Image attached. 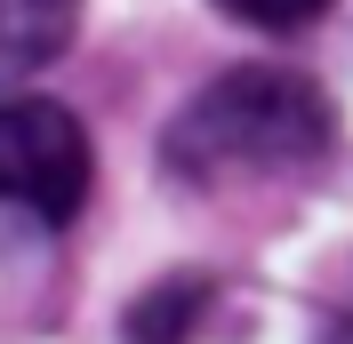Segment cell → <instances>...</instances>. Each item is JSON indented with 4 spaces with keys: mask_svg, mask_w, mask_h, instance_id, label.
Here are the masks:
<instances>
[{
    "mask_svg": "<svg viewBox=\"0 0 353 344\" xmlns=\"http://www.w3.org/2000/svg\"><path fill=\"white\" fill-rule=\"evenodd\" d=\"M337 144L330 96L289 65H241L185 96V112L161 136V160L185 184H217V176H281L313 169Z\"/></svg>",
    "mask_w": 353,
    "mask_h": 344,
    "instance_id": "1",
    "label": "cell"
},
{
    "mask_svg": "<svg viewBox=\"0 0 353 344\" xmlns=\"http://www.w3.org/2000/svg\"><path fill=\"white\" fill-rule=\"evenodd\" d=\"M88 129L48 96L0 105V208L32 216V224H72L88 200Z\"/></svg>",
    "mask_w": 353,
    "mask_h": 344,
    "instance_id": "2",
    "label": "cell"
},
{
    "mask_svg": "<svg viewBox=\"0 0 353 344\" xmlns=\"http://www.w3.org/2000/svg\"><path fill=\"white\" fill-rule=\"evenodd\" d=\"M72 24H81V0H0V88L57 65Z\"/></svg>",
    "mask_w": 353,
    "mask_h": 344,
    "instance_id": "3",
    "label": "cell"
},
{
    "mask_svg": "<svg viewBox=\"0 0 353 344\" xmlns=\"http://www.w3.org/2000/svg\"><path fill=\"white\" fill-rule=\"evenodd\" d=\"M209 304H217V280H201V272L153 280V288L129 304V344H193V328H201Z\"/></svg>",
    "mask_w": 353,
    "mask_h": 344,
    "instance_id": "4",
    "label": "cell"
},
{
    "mask_svg": "<svg viewBox=\"0 0 353 344\" xmlns=\"http://www.w3.org/2000/svg\"><path fill=\"white\" fill-rule=\"evenodd\" d=\"M225 17H241V24H257V32H297V24H313L330 0H217Z\"/></svg>",
    "mask_w": 353,
    "mask_h": 344,
    "instance_id": "5",
    "label": "cell"
},
{
    "mask_svg": "<svg viewBox=\"0 0 353 344\" xmlns=\"http://www.w3.org/2000/svg\"><path fill=\"white\" fill-rule=\"evenodd\" d=\"M330 344H353V328H337V336H330Z\"/></svg>",
    "mask_w": 353,
    "mask_h": 344,
    "instance_id": "6",
    "label": "cell"
}]
</instances>
